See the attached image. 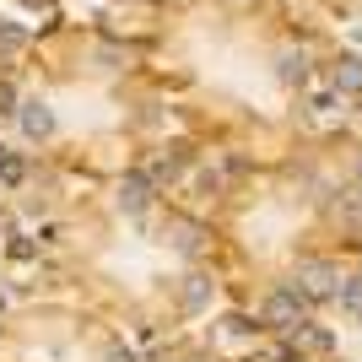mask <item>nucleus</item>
Instances as JSON below:
<instances>
[{
	"label": "nucleus",
	"instance_id": "1",
	"mask_svg": "<svg viewBox=\"0 0 362 362\" xmlns=\"http://www.w3.org/2000/svg\"><path fill=\"white\" fill-rule=\"evenodd\" d=\"M292 287L308 303H325V298L341 292V265H335V259H298V281H292Z\"/></svg>",
	"mask_w": 362,
	"mask_h": 362
},
{
	"label": "nucleus",
	"instance_id": "2",
	"mask_svg": "<svg viewBox=\"0 0 362 362\" xmlns=\"http://www.w3.org/2000/svg\"><path fill=\"white\" fill-rule=\"evenodd\" d=\"M303 292L298 287H271L265 292V303H259V319L271 325V330H292V325H303Z\"/></svg>",
	"mask_w": 362,
	"mask_h": 362
},
{
	"label": "nucleus",
	"instance_id": "3",
	"mask_svg": "<svg viewBox=\"0 0 362 362\" xmlns=\"http://www.w3.org/2000/svg\"><path fill=\"white\" fill-rule=\"evenodd\" d=\"M16 124H22L28 141H49L54 136V108H49L44 98H22V103H16Z\"/></svg>",
	"mask_w": 362,
	"mask_h": 362
},
{
	"label": "nucleus",
	"instance_id": "4",
	"mask_svg": "<svg viewBox=\"0 0 362 362\" xmlns=\"http://www.w3.org/2000/svg\"><path fill=\"white\" fill-rule=\"evenodd\" d=\"M151 206V173H124L119 184V211L124 216H141Z\"/></svg>",
	"mask_w": 362,
	"mask_h": 362
},
{
	"label": "nucleus",
	"instance_id": "5",
	"mask_svg": "<svg viewBox=\"0 0 362 362\" xmlns=\"http://www.w3.org/2000/svg\"><path fill=\"white\" fill-rule=\"evenodd\" d=\"M276 76H281L287 87H303V76H308V54H303V49H281V54H276Z\"/></svg>",
	"mask_w": 362,
	"mask_h": 362
},
{
	"label": "nucleus",
	"instance_id": "6",
	"mask_svg": "<svg viewBox=\"0 0 362 362\" xmlns=\"http://www.w3.org/2000/svg\"><path fill=\"white\" fill-rule=\"evenodd\" d=\"M292 346H298V351H330L335 335L319 330V325H292Z\"/></svg>",
	"mask_w": 362,
	"mask_h": 362
},
{
	"label": "nucleus",
	"instance_id": "7",
	"mask_svg": "<svg viewBox=\"0 0 362 362\" xmlns=\"http://www.w3.org/2000/svg\"><path fill=\"white\" fill-rule=\"evenodd\" d=\"M330 81H335V92H362V60H335V71H330Z\"/></svg>",
	"mask_w": 362,
	"mask_h": 362
},
{
	"label": "nucleus",
	"instance_id": "8",
	"mask_svg": "<svg viewBox=\"0 0 362 362\" xmlns=\"http://www.w3.org/2000/svg\"><path fill=\"white\" fill-rule=\"evenodd\" d=\"M168 238H173L179 255H200V222H173V227H168Z\"/></svg>",
	"mask_w": 362,
	"mask_h": 362
},
{
	"label": "nucleus",
	"instance_id": "9",
	"mask_svg": "<svg viewBox=\"0 0 362 362\" xmlns=\"http://www.w3.org/2000/svg\"><path fill=\"white\" fill-rule=\"evenodd\" d=\"M206 303H211V281H206V276H184V308L200 314Z\"/></svg>",
	"mask_w": 362,
	"mask_h": 362
},
{
	"label": "nucleus",
	"instance_id": "10",
	"mask_svg": "<svg viewBox=\"0 0 362 362\" xmlns=\"http://www.w3.org/2000/svg\"><path fill=\"white\" fill-rule=\"evenodd\" d=\"M335 298H341V308H346V314L362 319V276H341V292H335Z\"/></svg>",
	"mask_w": 362,
	"mask_h": 362
},
{
	"label": "nucleus",
	"instance_id": "11",
	"mask_svg": "<svg viewBox=\"0 0 362 362\" xmlns=\"http://www.w3.org/2000/svg\"><path fill=\"white\" fill-rule=\"evenodd\" d=\"M0 179H6V184H22V179H28V163H22V157H11L6 146H0Z\"/></svg>",
	"mask_w": 362,
	"mask_h": 362
},
{
	"label": "nucleus",
	"instance_id": "12",
	"mask_svg": "<svg viewBox=\"0 0 362 362\" xmlns=\"http://www.w3.org/2000/svg\"><path fill=\"white\" fill-rule=\"evenodd\" d=\"M16 103H22V98H16V87L0 76V114H16Z\"/></svg>",
	"mask_w": 362,
	"mask_h": 362
},
{
	"label": "nucleus",
	"instance_id": "13",
	"mask_svg": "<svg viewBox=\"0 0 362 362\" xmlns=\"http://www.w3.org/2000/svg\"><path fill=\"white\" fill-rule=\"evenodd\" d=\"M103 362H136V357H130L124 346H108V351H103Z\"/></svg>",
	"mask_w": 362,
	"mask_h": 362
},
{
	"label": "nucleus",
	"instance_id": "14",
	"mask_svg": "<svg viewBox=\"0 0 362 362\" xmlns=\"http://www.w3.org/2000/svg\"><path fill=\"white\" fill-rule=\"evenodd\" d=\"M357 184H362V157H357Z\"/></svg>",
	"mask_w": 362,
	"mask_h": 362
}]
</instances>
